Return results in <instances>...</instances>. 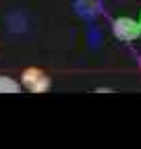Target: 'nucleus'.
<instances>
[{
  "label": "nucleus",
  "instance_id": "obj_1",
  "mask_svg": "<svg viewBox=\"0 0 141 149\" xmlns=\"http://www.w3.org/2000/svg\"><path fill=\"white\" fill-rule=\"evenodd\" d=\"M21 83L31 93H46L50 89V85H52L50 77L46 74V70H42L38 66H27L21 72Z\"/></svg>",
  "mask_w": 141,
  "mask_h": 149
},
{
  "label": "nucleus",
  "instance_id": "obj_2",
  "mask_svg": "<svg viewBox=\"0 0 141 149\" xmlns=\"http://www.w3.org/2000/svg\"><path fill=\"white\" fill-rule=\"evenodd\" d=\"M112 33L120 42H135L141 37V21L131 17H118L112 21Z\"/></svg>",
  "mask_w": 141,
  "mask_h": 149
},
{
  "label": "nucleus",
  "instance_id": "obj_3",
  "mask_svg": "<svg viewBox=\"0 0 141 149\" xmlns=\"http://www.w3.org/2000/svg\"><path fill=\"white\" fill-rule=\"evenodd\" d=\"M19 91H21V85L15 79L0 74V93H19Z\"/></svg>",
  "mask_w": 141,
  "mask_h": 149
},
{
  "label": "nucleus",
  "instance_id": "obj_4",
  "mask_svg": "<svg viewBox=\"0 0 141 149\" xmlns=\"http://www.w3.org/2000/svg\"><path fill=\"white\" fill-rule=\"evenodd\" d=\"M139 66H141V60H139Z\"/></svg>",
  "mask_w": 141,
  "mask_h": 149
}]
</instances>
